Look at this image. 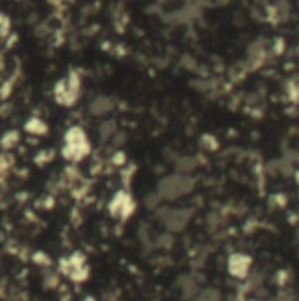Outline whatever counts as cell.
I'll return each mask as SVG.
<instances>
[{"instance_id": "cell-1", "label": "cell", "mask_w": 299, "mask_h": 301, "mask_svg": "<svg viewBox=\"0 0 299 301\" xmlns=\"http://www.w3.org/2000/svg\"><path fill=\"white\" fill-rule=\"evenodd\" d=\"M195 181L190 175H183V173H176V175H169L159 181L157 187V194L165 201L180 199L181 196H187L194 190Z\"/></svg>"}, {"instance_id": "cell-13", "label": "cell", "mask_w": 299, "mask_h": 301, "mask_svg": "<svg viewBox=\"0 0 299 301\" xmlns=\"http://www.w3.org/2000/svg\"><path fill=\"white\" fill-rule=\"evenodd\" d=\"M84 301H93V298H86V300H84Z\"/></svg>"}, {"instance_id": "cell-12", "label": "cell", "mask_w": 299, "mask_h": 301, "mask_svg": "<svg viewBox=\"0 0 299 301\" xmlns=\"http://www.w3.org/2000/svg\"><path fill=\"white\" fill-rule=\"evenodd\" d=\"M296 181H298V183H299V171L296 173Z\"/></svg>"}, {"instance_id": "cell-6", "label": "cell", "mask_w": 299, "mask_h": 301, "mask_svg": "<svg viewBox=\"0 0 299 301\" xmlns=\"http://www.w3.org/2000/svg\"><path fill=\"white\" fill-rule=\"evenodd\" d=\"M250 268H252V257H250V255L241 254V252H236V254L229 255L227 273L232 276V278H238V280L246 278L250 273Z\"/></svg>"}, {"instance_id": "cell-9", "label": "cell", "mask_w": 299, "mask_h": 301, "mask_svg": "<svg viewBox=\"0 0 299 301\" xmlns=\"http://www.w3.org/2000/svg\"><path fill=\"white\" fill-rule=\"evenodd\" d=\"M27 129L30 130L32 134H44L48 130V127H46V123L42 120H30L28 123H27Z\"/></svg>"}, {"instance_id": "cell-5", "label": "cell", "mask_w": 299, "mask_h": 301, "mask_svg": "<svg viewBox=\"0 0 299 301\" xmlns=\"http://www.w3.org/2000/svg\"><path fill=\"white\" fill-rule=\"evenodd\" d=\"M192 218V210L189 208H173L167 210L165 215L162 217V224L165 226V229L171 233H178V231L185 229L187 224Z\"/></svg>"}, {"instance_id": "cell-3", "label": "cell", "mask_w": 299, "mask_h": 301, "mask_svg": "<svg viewBox=\"0 0 299 301\" xmlns=\"http://www.w3.org/2000/svg\"><path fill=\"white\" fill-rule=\"evenodd\" d=\"M136 211V201L132 196L125 190H120L113 196L109 201V213L111 217L120 218V220H127Z\"/></svg>"}, {"instance_id": "cell-2", "label": "cell", "mask_w": 299, "mask_h": 301, "mask_svg": "<svg viewBox=\"0 0 299 301\" xmlns=\"http://www.w3.org/2000/svg\"><path fill=\"white\" fill-rule=\"evenodd\" d=\"M63 157L71 162H80L90 153V141L81 127H71L63 136Z\"/></svg>"}, {"instance_id": "cell-10", "label": "cell", "mask_w": 299, "mask_h": 301, "mask_svg": "<svg viewBox=\"0 0 299 301\" xmlns=\"http://www.w3.org/2000/svg\"><path fill=\"white\" fill-rule=\"evenodd\" d=\"M201 145L204 148H208V150H213V148H217V141L213 138H211L210 134H206V136H204V138L201 139Z\"/></svg>"}, {"instance_id": "cell-7", "label": "cell", "mask_w": 299, "mask_h": 301, "mask_svg": "<svg viewBox=\"0 0 299 301\" xmlns=\"http://www.w3.org/2000/svg\"><path fill=\"white\" fill-rule=\"evenodd\" d=\"M192 301H222V294H220L218 289L215 287H208V289H202L192 298Z\"/></svg>"}, {"instance_id": "cell-4", "label": "cell", "mask_w": 299, "mask_h": 301, "mask_svg": "<svg viewBox=\"0 0 299 301\" xmlns=\"http://www.w3.org/2000/svg\"><path fill=\"white\" fill-rule=\"evenodd\" d=\"M80 78L76 74H71L69 78L62 80L55 87V97L60 104L71 106L76 102L78 95H80Z\"/></svg>"}, {"instance_id": "cell-8", "label": "cell", "mask_w": 299, "mask_h": 301, "mask_svg": "<svg viewBox=\"0 0 299 301\" xmlns=\"http://www.w3.org/2000/svg\"><path fill=\"white\" fill-rule=\"evenodd\" d=\"M111 108H113V102H111V99L99 97V99H95L92 102V106H90V111H92L93 115H106L108 111H111Z\"/></svg>"}, {"instance_id": "cell-11", "label": "cell", "mask_w": 299, "mask_h": 301, "mask_svg": "<svg viewBox=\"0 0 299 301\" xmlns=\"http://www.w3.org/2000/svg\"><path fill=\"white\" fill-rule=\"evenodd\" d=\"M276 282H278V285H283L287 282V271H278V275H276Z\"/></svg>"}]
</instances>
